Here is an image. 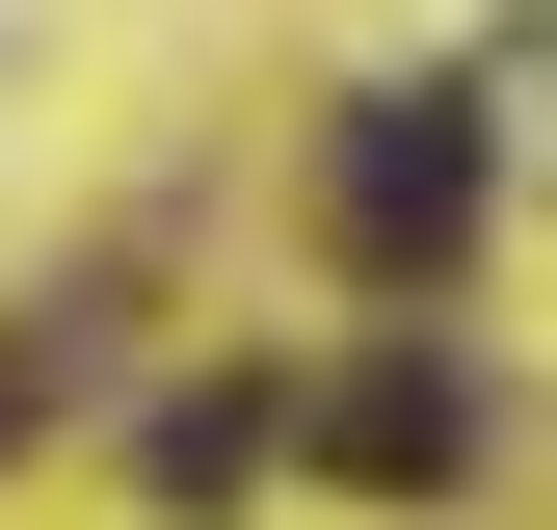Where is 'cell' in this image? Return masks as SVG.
I'll list each match as a JSON object with an SVG mask.
<instances>
[{
    "label": "cell",
    "mask_w": 557,
    "mask_h": 530,
    "mask_svg": "<svg viewBox=\"0 0 557 530\" xmlns=\"http://www.w3.org/2000/svg\"><path fill=\"white\" fill-rule=\"evenodd\" d=\"M265 451H293V398H265V371H213V398H160V425H133V478H160V504H239Z\"/></svg>",
    "instance_id": "3"
},
{
    "label": "cell",
    "mask_w": 557,
    "mask_h": 530,
    "mask_svg": "<svg viewBox=\"0 0 557 530\" xmlns=\"http://www.w3.org/2000/svg\"><path fill=\"white\" fill-rule=\"evenodd\" d=\"M319 451H345L372 504H451V478H478V371H451V345H372V371L319 398Z\"/></svg>",
    "instance_id": "2"
},
{
    "label": "cell",
    "mask_w": 557,
    "mask_h": 530,
    "mask_svg": "<svg viewBox=\"0 0 557 530\" xmlns=\"http://www.w3.org/2000/svg\"><path fill=\"white\" fill-rule=\"evenodd\" d=\"M478 213H505V132H478L451 80H372V106H345V160H319V239L372 265V292H451V265H478Z\"/></svg>",
    "instance_id": "1"
}]
</instances>
